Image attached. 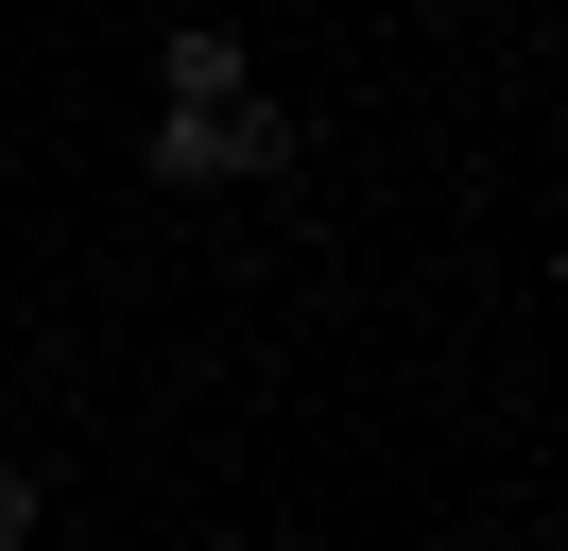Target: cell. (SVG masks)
Masks as SVG:
<instances>
[{"mask_svg": "<svg viewBox=\"0 0 568 551\" xmlns=\"http://www.w3.org/2000/svg\"><path fill=\"white\" fill-rule=\"evenodd\" d=\"M139 172L155 190H242V172H293V121L276 103H155V138H139Z\"/></svg>", "mask_w": 568, "mask_h": 551, "instance_id": "6da1fadb", "label": "cell"}, {"mask_svg": "<svg viewBox=\"0 0 568 551\" xmlns=\"http://www.w3.org/2000/svg\"><path fill=\"white\" fill-rule=\"evenodd\" d=\"M242 87H258V69H242L224 18H173V34H155V103H242Z\"/></svg>", "mask_w": 568, "mask_h": 551, "instance_id": "7a4b0ae2", "label": "cell"}, {"mask_svg": "<svg viewBox=\"0 0 568 551\" xmlns=\"http://www.w3.org/2000/svg\"><path fill=\"white\" fill-rule=\"evenodd\" d=\"M36 534H52V482L18 465V448H0V551H36Z\"/></svg>", "mask_w": 568, "mask_h": 551, "instance_id": "3957f363", "label": "cell"}, {"mask_svg": "<svg viewBox=\"0 0 568 551\" xmlns=\"http://www.w3.org/2000/svg\"><path fill=\"white\" fill-rule=\"evenodd\" d=\"M499 551H534V534H499Z\"/></svg>", "mask_w": 568, "mask_h": 551, "instance_id": "277c9868", "label": "cell"}]
</instances>
